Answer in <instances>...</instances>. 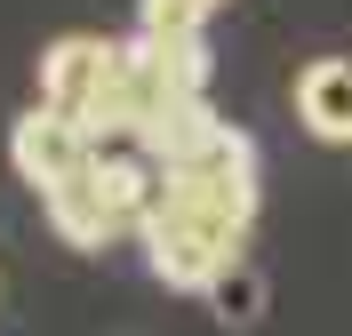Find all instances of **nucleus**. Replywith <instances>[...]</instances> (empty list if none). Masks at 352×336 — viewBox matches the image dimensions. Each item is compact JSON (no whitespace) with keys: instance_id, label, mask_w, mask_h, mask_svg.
Instances as JSON below:
<instances>
[{"instance_id":"39448f33","label":"nucleus","mask_w":352,"mask_h":336,"mask_svg":"<svg viewBox=\"0 0 352 336\" xmlns=\"http://www.w3.org/2000/svg\"><path fill=\"white\" fill-rule=\"evenodd\" d=\"M41 208H48V224H56V240H72V248H104V240L129 232L120 208H112V192H104V168H96V160H88L80 177H65L56 192H41Z\"/></svg>"},{"instance_id":"6e6552de","label":"nucleus","mask_w":352,"mask_h":336,"mask_svg":"<svg viewBox=\"0 0 352 336\" xmlns=\"http://www.w3.org/2000/svg\"><path fill=\"white\" fill-rule=\"evenodd\" d=\"M208 296L224 304V320H256V304H264V289H256V272H248V265H232Z\"/></svg>"},{"instance_id":"1a4fd4ad","label":"nucleus","mask_w":352,"mask_h":336,"mask_svg":"<svg viewBox=\"0 0 352 336\" xmlns=\"http://www.w3.org/2000/svg\"><path fill=\"white\" fill-rule=\"evenodd\" d=\"M208 8H224V0H208Z\"/></svg>"},{"instance_id":"f03ea898","label":"nucleus","mask_w":352,"mask_h":336,"mask_svg":"<svg viewBox=\"0 0 352 336\" xmlns=\"http://www.w3.org/2000/svg\"><path fill=\"white\" fill-rule=\"evenodd\" d=\"M168 192L176 201H200L232 224H256V144L241 128H217L200 153L168 160Z\"/></svg>"},{"instance_id":"f257e3e1","label":"nucleus","mask_w":352,"mask_h":336,"mask_svg":"<svg viewBox=\"0 0 352 336\" xmlns=\"http://www.w3.org/2000/svg\"><path fill=\"white\" fill-rule=\"evenodd\" d=\"M144 265H153V280H168V289L184 296H208L224 280V272L241 265V240H248V224L217 216V208H200V201H176L168 184H160V208L144 216Z\"/></svg>"},{"instance_id":"0eeeda50","label":"nucleus","mask_w":352,"mask_h":336,"mask_svg":"<svg viewBox=\"0 0 352 336\" xmlns=\"http://www.w3.org/2000/svg\"><path fill=\"white\" fill-rule=\"evenodd\" d=\"M200 24H208V0H144L136 8V32H153V41H192Z\"/></svg>"},{"instance_id":"423d86ee","label":"nucleus","mask_w":352,"mask_h":336,"mask_svg":"<svg viewBox=\"0 0 352 336\" xmlns=\"http://www.w3.org/2000/svg\"><path fill=\"white\" fill-rule=\"evenodd\" d=\"M296 120L320 144H352V56H320L296 72Z\"/></svg>"},{"instance_id":"7ed1b4c3","label":"nucleus","mask_w":352,"mask_h":336,"mask_svg":"<svg viewBox=\"0 0 352 336\" xmlns=\"http://www.w3.org/2000/svg\"><path fill=\"white\" fill-rule=\"evenodd\" d=\"M96 144L104 136L88 128L80 112H56V104H32L8 128V160H16V177L32 184V192H56L65 177H80L88 160H96Z\"/></svg>"},{"instance_id":"20e7f679","label":"nucleus","mask_w":352,"mask_h":336,"mask_svg":"<svg viewBox=\"0 0 352 336\" xmlns=\"http://www.w3.org/2000/svg\"><path fill=\"white\" fill-rule=\"evenodd\" d=\"M112 80H120V41H96V32H65V41L41 56V104L80 112L88 128H96Z\"/></svg>"}]
</instances>
